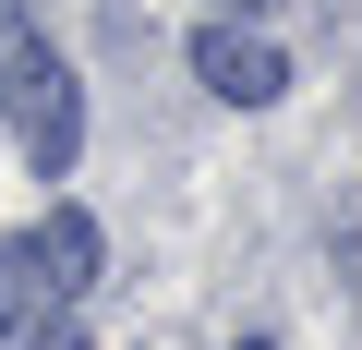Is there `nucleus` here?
<instances>
[{
  "mask_svg": "<svg viewBox=\"0 0 362 350\" xmlns=\"http://www.w3.org/2000/svg\"><path fill=\"white\" fill-rule=\"evenodd\" d=\"M0 133L25 145L37 182H73V157H85V85L25 13H0Z\"/></svg>",
  "mask_w": 362,
  "mask_h": 350,
  "instance_id": "obj_1",
  "label": "nucleus"
},
{
  "mask_svg": "<svg viewBox=\"0 0 362 350\" xmlns=\"http://www.w3.org/2000/svg\"><path fill=\"white\" fill-rule=\"evenodd\" d=\"M194 73H206V97H230V109H278V97H290L278 37H254V25H206V37H194Z\"/></svg>",
  "mask_w": 362,
  "mask_h": 350,
  "instance_id": "obj_2",
  "label": "nucleus"
},
{
  "mask_svg": "<svg viewBox=\"0 0 362 350\" xmlns=\"http://www.w3.org/2000/svg\"><path fill=\"white\" fill-rule=\"evenodd\" d=\"M13 254H25L37 302H85V290H97V218H85V206H49V218L13 242Z\"/></svg>",
  "mask_w": 362,
  "mask_h": 350,
  "instance_id": "obj_3",
  "label": "nucleus"
},
{
  "mask_svg": "<svg viewBox=\"0 0 362 350\" xmlns=\"http://www.w3.org/2000/svg\"><path fill=\"white\" fill-rule=\"evenodd\" d=\"M25 314H49V302H37V278H25V254H13V242H0V338H13Z\"/></svg>",
  "mask_w": 362,
  "mask_h": 350,
  "instance_id": "obj_4",
  "label": "nucleus"
},
{
  "mask_svg": "<svg viewBox=\"0 0 362 350\" xmlns=\"http://www.w3.org/2000/svg\"><path fill=\"white\" fill-rule=\"evenodd\" d=\"M218 13H230V25H266V13H278V0H218Z\"/></svg>",
  "mask_w": 362,
  "mask_h": 350,
  "instance_id": "obj_5",
  "label": "nucleus"
},
{
  "mask_svg": "<svg viewBox=\"0 0 362 350\" xmlns=\"http://www.w3.org/2000/svg\"><path fill=\"white\" fill-rule=\"evenodd\" d=\"M37 350H73V326H49V338H37Z\"/></svg>",
  "mask_w": 362,
  "mask_h": 350,
  "instance_id": "obj_6",
  "label": "nucleus"
}]
</instances>
